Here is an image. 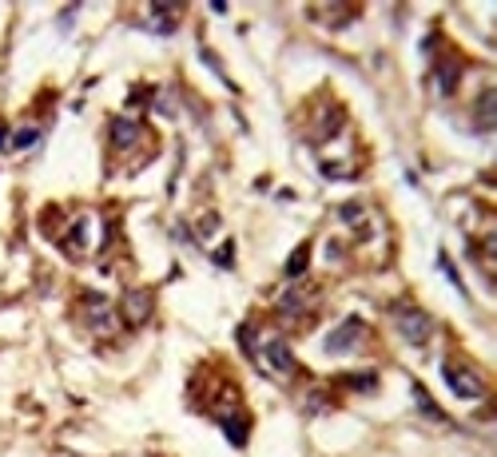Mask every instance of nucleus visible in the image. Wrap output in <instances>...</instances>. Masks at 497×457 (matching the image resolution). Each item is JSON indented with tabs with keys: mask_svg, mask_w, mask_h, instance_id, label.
<instances>
[{
	"mask_svg": "<svg viewBox=\"0 0 497 457\" xmlns=\"http://www.w3.org/2000/svg\"><path fill=\"white\" fill-rule=\"evenodd\" d=\"M442 378H446V386H449L458 398H465V402H478V398H485V382H481L473 370H462V366L446 362V366H442Z\"/></svg>",
	"mask_w": 497,
	"mask_h": 457,
	"instance_id": "7ed1b4c3",
	"label": "nucleus"
},
{
	"mask_svg": "<svg viewBox=\"0 0 497 457\" xmlns=\"http://www.w3.org/2000/svg\"><path fill=\"white\" fill-rule=\"evenodd\" d=\"M430 88H433L438 95H449V92H453V88H458V64H438V68H433Z\"/></svg>",
	"mask_w": 497,
	"mask_h": 457,
	"instance_id": "ddd939ff",
	"label": "nucleus"
},
{
	"mask_svg": "<svg viewBox=\"0 0 497 457\" xmlns=\"http://www.w3.org/2000/svg\"><path fill=\"white\" fill-rule=\"evenodd\" d=\"M414 402H418V410L426 413V418H433V422H442V426H446V413H442L438 406H433V402H430V394H426L422 386H414Z\"/></svg>",
	"mask_w": 497,
	"mask_h": 457,
	"instance_id": "2eb2a0df",
	"label": "nucleus"
},
{
	"mask_svg": "<svg viewBox=\"0 0 497 457\" xmlns=\"http://www.w3.org/2000/svg\"><path fill=\"white\" fill-rule=\"evenodd\" d=\"M362 334H366V326H362V318H346L342 326H338L322 346H326V354H350L358 342H362Z\"/></svg>",
	"mask_w": 497,
	"mask_h": 457,
	"instance_id": "20e7f679",
	"label": "nucleus"
},
{
	"mask_svg": "<svg viewBox=\"0 0 497 457\" xmlns=\"http://www.w3.org/2000/svg\"><path fill=\"white\" fill-rule=\"evenodd\" d=\"M346 386H354V390H374L378 386V378L374 374H350V378H342Z\"/></svg>",
	"mask_w": 497,
	"mask_h": 457,
	"instance_id": "f3484780",
	"label": "nucleus"
},
{
	"mask_svg": "<svg viewBox=\"0 0 497 457\" xmlns=\"http://www.w3.org/2000/svg\"><path fill=\"white\" fill-rule=\"evenodd\" d=\"M390 318H394V330L410 342V346H426L433 338V318L422 310V306H414V302H394L390 306Z\"/></svg>",
	"mask_w": 497,
	"mask_h": 457,
	"instance_id": "f257e3e1",
	"label": "nucleus"
},
{
	"mask_svg": "<svg viewBox=\"0 0 497 457\" xmlns=\"http://www.w3.org/2000/svg\"><path fill=\"white\" fill-rule=\"evenodd\" d=\"M0 147H8V140H4V127H0Z\"/></svg>",
	"mask_w": 497,
	"mask_h": 457,
	"instance_id": "6ab92c4d",
	"label": "nucleus"
},
{
	"mask_svg": "<svg viewBox=\"0 0 497 457\" xmlns=\"http://www.w3.org/2000/svg\"><path fill=\"white\" fill-rule=\"evenodd\" d=\"M92 215H84V219H76L72 223V231H68V235L72 239H60V243H64V251L72 254V259H84V254L92 251Z\"/></svg>",
	"mask_w": 497,
	"mask_h": 457,
	"instance_id": "0eeeda50",
	"label": "nucleus"
},
{
	"mask_svg": "<svg viewBox=\"0 0 497 457\" xmlns=\"http://www.w3.org/2000/svg\"><path fill=\"white\" fill-rule=\"evenodd\" d=\"M473 124H478V131H494V124H497V92H494V88H489V92L478 100Z\"/></svg>",
	"mask_w": 497,
	"mask_h": 457,
	"instance_id": "9d476101",
	"label": "nucleus"
},
{
	"mask_svg": "<svg viewBox=\"0 0 497 457\" xmlns=\"http://www.w3.org/2000/svg\"><path fill=\"white\" fill-rule=\"evenodd\" d=\"M140 140H144V124L115 115V120H112V147H115V151H128V147H135Z\"/></svg>",
	"mask_w": 497,
	"mask_h": 457,
	"instance_id": "1a4fd4ad",
	"label": "nucleus"
},
{
	"mask_svg": "<svg viewBox=\"0 0 497 457\" xmlns=\"http://www.w3.org/2000/svg\"><path fill=\"white\" fill-rule=\"evenodd\" d=\"M120 310H124V322H128V326H144L147 318H151V295H147V290H131V295H124Z\"/></svg>",
	"mask_w": 497,
	"mask_h": 457,
	"instance_id": "6e6552de",
	"label": "nucleus"
},
{
	"mask_svg": "<svg viewBox=\"0 0 497 457\" xmlns=\"http://www.w3.org/2000/svg\"><path fill=\"white\" fill-rule=\"evenodd\" d=\"M179 12H183V4H147V16H144V28L147 32H176L179 24Z\"/></svg>",
	"mask_w": 497,
	"mask_h": 457,
	"instance_id": "39448f33",
	"label": "nucleus"
},
{
	"mask_svg": "<svg viewBox=\"0 0 497 457\" xmlns=\"http://www.w3.org/2000/svg\"><path fill=\"white\" fill-rule=\"evenodd\" d=\"M84 315H88V322H92V330H96V334H112L115 330L112 306L100 299V295H84Z\"/></svg>",
	"mask_w": 497,
	"mask_h": 457,
	"instance_id": "423d86ee",
	"label": "nucleus"
},
{
	"mask_svg": "<svg viewBox=\"0 0 497 457\" xmlns=\"http://www.w3.org/2000/svg\"><path fill=\"white\" fill-rule=\"evenodd\" d=\"M215 418H219V426H223L227 442L247 445V418H243V413H215Z\"/></svg>",
	"mask_w": 497,
	"mask_h": 457,
	"instance_id": "f8f14e48",
	"label": "nucleus"
},
{
	"mask_svg": "<svg viewBox=\"0 0 497 457\" xmlns=\"http://www.w3.org/2000/svg\"><path fill=\"white\" fill-rule=\"evenodd\" d=\"M251 358H255L267 374H274V378H290V374H294V354H290V346L279 334L255 342V346H251Z\"/></svg>",
	"mask_w": 497,
	"mask_h": 457,
	"instance_id": "f03ea898",
	"label": "nucleus"
},
{
	"mask_svg": "<svg viewBox=\"0 0 497 457\" xmlns=\"http://www.w3.org/2000/svg\"><path fill=\"white\" fill-rule=\"evenodd\" d=\"M215 263H219V267H231V243H223V247L215 251Z\"/></svg>",
	"mask_w": 497,
	"mask_h": 457,
	"instance_id": "a211bd4d",
	"label": "nucleus"
},
{
	"mask_svg": "<svg viewBox=\"0 0 497 457\" xmlns=\"http://www.w3.org/2000/svg\"><path fill=\"white\" fill-rule=\"evenodd\" d=\"M306 306H310V290H287L283 299L274 302V310H279V315H287V318L306 315Z\"/></svg>",
	"mask_w": 497,
	"mask_h": 457,
	"instance_id": "9b49d317",
	"label": "nucleus"
},
{
	"mask_svg": "<svg viewBox=\"0 0 497 457\" xmlns=\"http://www.w3.org/2000/svg\"><path fill=\"white\" fill-rule=\"evenodd\" d=\"M306 263H310V243H303V247L287 259V279H299V274L306 270Z\"/></svg>",
	"mask_w": 497,
	"mask_h": 457,
	"instance_id": "4468645a",
	"label": "nucleus"
},
{
	"mask_svg": "<svg viewBox=\"0 0 497 457\" xmlns=\"http://www.w3.org/2000/svg\"><path fill=\"white\" fill-rule=\"evenodd\" d=\"M36 140H40V131H36V127H24V131H17V136L8 140V147H17V151H28Z\"/></svg>",
	"mask_w": 497,
	"mask_h": 457,
	"instance_id": "dca6fc26",
	"label": "nucleus"
}]
</instances>
